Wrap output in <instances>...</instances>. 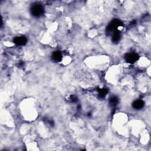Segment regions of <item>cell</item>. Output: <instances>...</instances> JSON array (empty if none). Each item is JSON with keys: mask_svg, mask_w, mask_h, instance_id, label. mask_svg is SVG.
<instances>
[{"mask_svg": "<svg viewBox=\"0 0 151 151\" xmlns=\"http://www.w3.org/2000/svg\"><path fill=\"white\" fill-rule=\"evenodd\" d=\"M21 114L27 120H34L38 116V110L35 101L32 99H27L21 104Z\"/></svg>", "mask_w": 151, "mask_h": 151, "instance_id": "cell-1", "label": "cell"}, {"mask_svg": "<svg viewBox=\"0 0 151 151\" xmlns=\"http://www.w3.org/2000/svg\"><path fill=\"white\" fill-rule=\"evenodd\" d=\"M108 76L110 81L115 82L117 80L119 79V76L120 75V68L118 67H114L113 69L110 70L109 72H108Z\"/></svg>", "mask_w": 151, "mask_h": 151, "instance_id": "cell-3", "label": "cell"}, {"mask_svg": "<svg viewBox=\"0 0 151 151\" xmlns=\"http://www.w3.org/2000/svg\"><path fill=\"white\" fill-rule=\"evenodd\" d=\"M86 62L90 67L103 69L107 65L109 61L107 58L104 56H95L88 58Z\"/></svg>", "mask_w": 151, "mask_h": 151, "instance_id": "cell-2", "label": "cell"}, {"mask_svg": "<svg viewBox=\"0 0 151 151\" xmlns=\"http://www.w3.org/2000/svg\"><path fill=\"white\" fill-rule=\"evenodd\" d=\"M149 61H147V58H140L139 61H138V64L140 67H147L146 65H147L149 62Z\"/></svg>", "mask_w": 151, "mask_h": 151, "instance_id": "cell-4", "label": "cell"}, {"mask_svg": "<svg viewBox=\"0 0 151 151\" xmlns=\"http://www.w3.org/2000/svg\"><path fill=\"white\" fill-rule=\"evenodd\" d=\"M71 59L69 57V56H65L64 57H63L61 59V61L63 63V64L65 65V64H68L70 63Z\"/></svg>", "mask_w": 151, "mask_h": 151, "instance_id": "cell-5", "label": "cell"}]
</instances>
